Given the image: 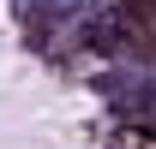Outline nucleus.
Segmentation results:
<instances>
[{
  "label": "nucleus",
  "mask_w": 156,
  "mask_h": 149,
  "mask_svg": "<svg viewBox=\"0 0 156 149\" xmlns=\"http://www.w3.org/2000/svg\"><path fill=\"white\" fill-rule=\"evenodd\" d=\"M114 149H156V137H144V131H120Z\"/></svg>",
  "instance_id": "f257e3e1"
}]
</instances>
